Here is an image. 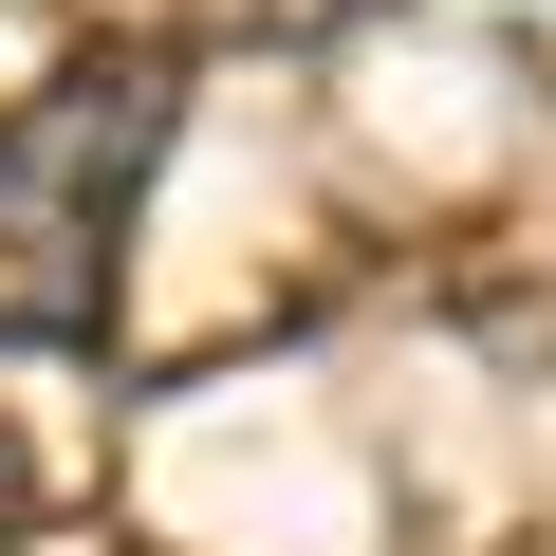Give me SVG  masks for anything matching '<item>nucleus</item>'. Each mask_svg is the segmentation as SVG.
Wrapping results in <instances>:
<instances>
[{"mask_svg":"<svg viewBox=\"0 0 556 556\" xmlns=\"http://www.w3.org/2000/svg\"><path fill=\"white\" fill-rule=\"evenodd\" d=\"M0 538H20V464H0Z\"/></svg>","mask_w":556,"mask_h":556,"instance_id":"2","label":"nucleus"},{"mask_svg":"<svg viewBox=\"0 0 556 556\" xmlns=\"http://www.w3.org/2000/svg\"><path fill=\"white\" fill-rule=\"evenodd\" d=\"M167 56H75L0 112V353H56L112 316L130 278V204L167 167Z\"/></svg>","mask_w":556,"mask_h":556,"instance_id":"1","label":"nucleus"}]
</instances>
